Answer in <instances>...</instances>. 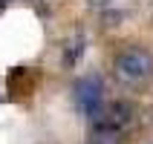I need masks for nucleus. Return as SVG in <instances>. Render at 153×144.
I'll use <instances>...</instances> for the list:
<instances>
[{
    "instance_id": "1",
    "label": "nucleus",
    "mask_w": 153,
    "mask_h": 144,
    "mask_svg": "<svg viewBox=\"0 0 153 144\" xmlns=\"http://www.w3.org/2000/svg\"><path fill=\"white\" fill-rule=\"evenodd\" d=\"M150 75H153V55L150 52L133 46V49H124L116 58V78L121 84L136 86V84H145Z\"/></svg>"
},
{
    "instance_id": "2",
    "label": "nucleus",
    "mask_w": 153,
    "mask_h": 144,
    "mask_svg": "<svg viewBox=\"0 0 153 144\" xmlns=\"http://www.w3.org/2000/svg\"><path fill=\"white\" fill-rule=\"evenodd\" d=\"M72 98H75V107L84 112L87 118H95L98 112L104 110V84L101 78L95 75H87V78H78L75 86H72Z\"/></svg>"
},
{
    "instance_id": "3",
    "label": "nucleus",
    "mask_w": 153,
    "mask_h": 144,
    "mask_svg": "<svg viewBox=\"0 0 153 144\" xmlns=\"http://www.w3.org/2000/svg\"><path fill=\"white\" fill-rule=\"evenodd\" d=\"M136 118V107L130 101H113L95 115V130H107V133H121L127 130Z\"/></svg>"
},
{
    "instance_id": "4",
    "label": "nucleus",
    "mask_w": 153,
    "mask_h": 144,
    "mask_svg": "<svg viewBox=\"0 0 153 144\" xmlns=\"http://www.w3.org/2000/svg\"><path fill=\"white\" fill-rule=\"evenodd\" d=\"M84 55V38L75 35V38H69L67 46H64V66H75L78 61Z\"/></svg>"
},
{
    "instance_id": "5",
    "label": "nucleus",
    "mask_w": 153,
    "mask_h": 144,
    "mask_svg": "<svg viewBox=\"0 0 153 144\" xmlns=\"http://www.w3.org/2000/svg\"><path fill=\"white\" fill-rule=\"evenodd\" d=\"M119 133H107V130H98V133H95L93 136V141L90 144H119Z\"/></svg>"
},
{
    "instance_id": "6",
    "label": "nucleus",
    "mask_w": 153,
    "mask_h": 144,
    "mask_svg": "<svg viewBox=\"0 0 153 144\" xmlns=\"http://www.w3.org/2000/svg\"><path fill=\"white\" fill-rule=\"evenodd\" d=\"M87 3H90V6H93V9H104V6H107V3H110V0H87Z\"/></svg>"
},
{
    "instance_id": "7",
    "label": "nucleus",
    "mask_w": 153,
    "mask_h": 144,
    "mask_svg": "<svg viewBox=\"0 0 153 144\" xmlns=\"http://www.w3.org/2000/svg\"><path fill=\"white\" fill-rule=\"evenodd\" d=\"M6 3H12V0H0V6H6Z\"/></svg>"
}]
</instances>
